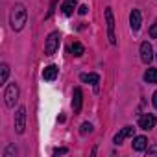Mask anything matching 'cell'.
I'll list each match as a JSON object with an SVG mask.
<instances>
[{"label":"cell","mask_w":157,"mask_h":157,"mask_svg":"<svg viewBox=\"0 0 157 157\" xmlns=\"http://www.w3.org/2000/svg\"><path fill=\"white\" fill-rule=\"evenodd\" d=\"M8 76H10V67L6 63H2V67H0V83H6Z\"/></svg>","instance_id":"cell-17"},{"label":"cell","mask_w":157,"mask_h":157,"mask_svg":"<svg viewBox=\"0 0 157 157\" xmlns=\"http://www.w3.org/2000/svg\"><path fill=\"white\" fill-rule=\"evenodd\" d=\"M19 94H21L19 85H17V83H10V85L6 87V93H4L6 105H8V107H15V104L19 102Z\"/></svg>","instance_id":"cell-3"},{"label":"cell","mask_w":157,"mask_h":157,"mask_svg":"<svg viewBox=\"0 0 157 157\" xmlns=\"http://www.w3.org/2000/svg\"><path fill=\"white\" fill-rule=\"evenodd\" d=\"M83 52H85V48H83V44H82V43H72V44H70V54H72L74 57L83 56Z\"/></svg>","instance_id":"cell-16"},{"label":"cell","mask_w":157,"mask_h":157,"mask_svg":"<svg viewBox=\"0 0 157 157\" xmlns=\"http://www.w3.org/2000/svg\"><path fill=\"white\" fill-rule=\"evenodd\" d=\"M133 131H135V128H129V126H126V128H122L117 135H115V144H120L124 139H128V137H133Z\"/></svg>","instance_id":"cell-10"},{"label":"cell","mask_w":157,"mask_h":157,"mask_svg":"<svg viewBox=\"0 0 157 157\" xmlns=\"http://www.w3.org/2000/svg\"><path fill=\"white\" fill-rule=\"evenodd\" d=\"M26 21H28V11H26V8H24L22 4H15L13 10H11V13H10V24H11V28H13L15 32H21V30L24 28Z\"/></svg>","instance_id":"cell-1"},{"label":"cell","mask_w":157,"mask_h":157,"mask_svg":"<svg viewBox=\"0 0 157 157\" xmlns=\"http://www.w3.org/2000/svg\"><path fill=\"white\" fill-rule=\"evenodd\" d=\"M74 8H76V0H65L63 6H61V11L65 17H70L74 13Z\"/></svg>","instance_id":"cell-13"},{"label":"cell","mask_w":157,"mask_h":157,"mask_svg":"<svg viewBox=\"0 0 157 157\" xmlns=\"http://www.w3.org/2000/svg\"><path fill=\"white\" fill-rule=\"evenodd\" d=\"M82 100H83L82 89L76 87V89H74V94H72V107H74V113H80V111H82Z\"/></svg>","instance_id":"cell-8"},{"label":"cell","mask_w":157,"mask_h":157,"mask_svg":"<svg viewBox=\"0 0 157 157\" xmlns=\"http://www.w3.org/2000/svg\"><path fill=\"white\" fill-rule=\"evenodd\" d=\"M24 128H26V109L19 107L17 113H15V131L24 133Z\"/></svg>","instance_id":"cell-5"},{"label":"cell","mask_w":157,"mask_h":157,"mask_svg":"<svg viewBox=\"0 0 157 157\" xmlns=\"http://www.w3.org/2000/svg\"><path fill=\"white\" fill-rule=\"evenodd\" d=\"M59 41H61V33H59V32H52V33L46 37V43H44V54H46V56L56 54V50L59 48Z\"/></svg>","instance_id":"cell-2"},{"label":"cell","mask_w":157,"mask_h":157,"mask_svg":"<svg viewBox=\"0 0 157 157\" xmlns=\"http://www.w3.org/2000/svg\"><path fill=\"white\" fill-rule=\"evenodd\" d=\"M63 153H67V148H57V150H54V155H63Z\"/></svg>","instance_id":"cell-22"},{"label":"cell","mask_w":157,"mask_h":157,"mask_svg":"<svg viewBox=\"0 0 157 157\" xmlns=\"http://www.w3.org/2000/svg\"><path fill=\"white\" fill-rule=\"evenodd\" d=\"M146 151H148V155H157V144L148 146V148H146Z\"/></svg>","instance_id":"cell-19"},{"label":"cell","mask_w":157,"mask_h":157,"mask_svg":"<svg viewBox=\"0 0 157 157\" xmlns=\"http://www.w3.org/2000/svg\"><path fill=\"white\" fill-rule=\"evenodd\" d=\"M57 72H59V68L56 67V65H48L44 70H43V78L46 82H54L56 78H57Z\"/></svg>","instance_id":"cell-11"},{"label":"cell","mask_w":157,"mask_h":157,"mask_svg":"<svg viewBox=\"0 0 157 157\" xmlns=\"http://www.w3.org/2000/svg\"><path fill=\"white\" fill-rule=\"evenodd\" d=\"M148 148V139L146 137H135L133 139V150L135 151H142V150H146Z\"/></svg>","instance_id":"cell-12"},{"label":"cell","mask_w":157,"mask_h":157,"mask_svg":"<svg viewBox=\"0 0 157 157\" xmlns=\"http://www.w3.org/2000/svg\"><path fill=\"white\" fill-rule=\"evenodd\" d=\"M155 122H157L155 117L148 113V115H144V117L139 118V128H142V129H151V128L155 126Z\"/></svg>","instance_id":"cell-9"},{"label":"cell","mask_w":157,"mask_h":157,"mask_svg":"<svg viewBox=\"0 0 157 157\" xmlns=\"http://www.w3.org/2000/svg\"><path fill=\"white\" fill-rule=\"evenodd\" d=\"M155 57H157V56H155Z\"/></svg>","instance_id":"cell-25"},{"label":"cell","mask_w":157,"mask_h":157,"mask_svg":"<svg viewBox=\"0 0 157 157\" xmlns=\"http://www.w3.org/2000/svg\"><path fill=\"white\" fill-rule=\"evenodd\" d=\"M91 131H93V126H91L89 122H83V124H82L80 133H82V135H87V133H91Z\"/></svg>","instance_id":"cell-18"},{"label":"cell","mask_w":157,"mask_h":157,"mask_svg":"<svg viewBox=\"0 0 157 157\" xmlns=\"http://www.w3.org/2000/svg\"><path fill=\"white\" fill-rule=\"evenodd\" d=\"M80 80H82L83 83L96 85V83L100 82V76H98V74H82V76H80Z\"/></svg>","instance_id":"cell-14"},{"label":"cell","mask_w":157,"mask_h":157,"mask_svg":"<svg viewBox=\"0 0 157 157\" xmlns=\"http://www.w3.org/2000/svg\"><path fill=\"white\" fill-rule=\"evenodd\" d=\"M140 22H142V15H140V11H139V10H133V11L129 13V26H131V30H133V32H139Z\"/></svg>","instance_id":"cell-7"},{"label":"cell","mask_w":157,"mask_h":157,"mask_svg":"<svg viewBox=\"0 0 157 157\" xmlns=\"http://www.w3.org/2000/svg\"><path fill=\"white\" fill-rule=\"evenodd\" d=\"M140 59H142V63H146V65L153 59V48H151V44H150L148 41L140 44Z\"/></svg>","instance_id":"cell-6"},{"label":"cell","mask_w":157,"mask_h":157,"mask_svg":"<svg viewBox=\"0 0 157 157\" xmlns=\"http://www.w3.org/2000/svg\"><path fill=\"white\" fill-rule=\"evenodd\" d=\"M151 104H153V107L157 109V91L153 93V96H151Z\"/></svg>","instance_id":"cell-24"},{"label":"cell","mask_w":157,"mask_h":157,"mask_svg":"<svg viewBox=\"0 0 157 157\" xmlns=\"http://www.w3.org/2000/svg\"><path fill=\"white\" fill-rule=\"evenodd\" d=\"M150 37H151V39H157V22L150 28Z\"/></svg>","instance_id":"cell-20"},{"label":"cell","mask_w":157,"mask_h":157,"mask_svg":"<svg viewBox=\"0 0 157 157\" xmlns=\"http://www.w3.org/2000/svg\"><path fill=\"white\" fill-rule=\"evenodd\" d=\"M105 22H107V39L111 44H117V35H115V17L111 8L105 10Z\"/></svg>","instance_id":"cell-4"},{"label":"cell","mask_w":157,"mask_h":157,"mask_svg":"<svg viewBox=\"0 0 157 157\" xmlns=\"http://www.w3.org/2000/svg\"><path fill=\"white\" fill-rule=\"evenodd\" d=\"M144 82L146 83H157V68H146Z\"/></svg>","instance_id":"cell-15"},{"label":"cell","mask_w":157,"mask_h":157,"mask_svg":"<svg viewBox=\"0 0 157 157\" xmlns=\"http://www.w3.org/2000/svg\"><path fill=\"white\" fill-rule=\"evenodd\" d=\"M15 153V146H10L8 150H6V153H4V157H11Z\"/></svg>","instance_id":"cell-21"},{"label":"cell","mask_w":157,"mask_h":157,"mask_svg":"<svg viewBox=\"0 0 157 157\" xmlns=\"http://www.w3.org/2000/svg\"><path fill=\"white\" fill-rule=\"evenodd\" d=\"M87 10H89L87 6H80V10H78V13H80V15H85V13H87Z\"/></svg>","instance_id":"cell-23"}]
</instances>
